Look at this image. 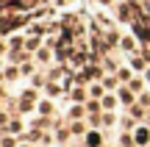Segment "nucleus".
Returning a JSON list of instances; mask_svg holds the SVG:
<instances>
[{
	"label": "nucleus",
	"instance_id": "7",
	"mask_svg": "<svg viewBox=\"0 0 150 147\" xmlns=\"http://www.w3.org/2000/svg\"><path fill=\"white\" fill-rule=\"evenodd\" d=\"M17 75H20V70H17V67H6V72H3V78H8V81H14Z\"/></svg>",
	"mask_w": 150,
	"mask_h": 147
},
{
	"label": "nucleus",
	"instance_id": "16",
	"mask_svg": "<svg viewBox=\"0 0 150 147\" xmlns=\"http://www.w3.org/2000/svg\"><path fill=\"white\" fill-rule=\"evenodd\" d=\"M0 147H14V139H3V142H0Z\"/></svg>",
	"mask_w": 150,
	"mask_h": 147
},
{
	"label": "nucleus",
	"instance_id": "1",
	"mask_svg": "<svg viewBox=\"0 0 150 147\" xmlns=\"http://www.w3.org/2000/svg\"><path fill=\"white\" fill-rule=\"evenodd\" d=\"M117 100L122 106H134L136 103V97H134V89H128V86H120L117 89Z\"/></svg>",
	"mask_w": 150,
	"mask_h": 147
},
{
	"label": "nucleus",
	"instance_id": "5",
	"mask_svg": "<svg viewBox=\"0 0 150 147\" xmlns=\"http://www.w3.org/2000/svg\"><path fill=\"white\" fill-rule=\"evenodd\" d=\"M39 44H42V42H39V36H33V39H28V42H25V50H28V53H33V50H39Z\"/></svg>",
	"mask_w": 150,
	"mask_h": 147
},
{
	"label": "nucleus",
	"instance_id": "10",
	"mask_svg": "<svg viewBox=\"0 0 150 147\" xmlns=\"http://www.w3.org/2000/svg\"><path fill=\"white\" fill-rule=\"evenodd\" d=\"M70 117H72V120H81V117H83V108H81V106H72V108H70Z\"/></svg>",
	"mask_w": 150,
	"mask_h": 147
},
{
	"label": "nucleus",
	"instance_id": "18",
	"mask_svg": "<svg viewBox=\"0 0 150 147\" xmlns=\"http://www.w3.org/2000/svg\"><path fill=\"white\" fill-rule=\"evenodd\" d=\"M147 81H150V70H147Z\"/></svg>",
	"mask_w": 150,
	"mask_h": 147
},
{
	"label": "nucleus",
	"instance_id": "8",
	"mask_svg": "<svg viewBox=\"0 0 150 147\" xmlns=\"http://www.w3.org/2000/svg\"><path fill=\"white\" fill-rule=\"evenodd\" d=\"M117 78H120V81H131V70H128V67H120V70H117Z\"/></svg>",
	"mask_w": 150,
	"mask_h": 147
},
{
	"label": "nucleus",
	"instance_id": "3",
	"mask_svg": "<svg viewBox=\"0 0 150 147\" xmlns=\"http://www.w3.org/2000/svg\"><path fill=\"white\" fill-rule=\"evenodd\" d=\"M86 144H89V147H100V144H103V133L89 131V133H86Z\"/></svg>",
	"mask_w": 150,
	"mask_h": 147
},
{
	"label": "nucleus",
	"instance_id": "11",
	"mask_svg": "<svg viewBox=\"0 0 150 147\" xmlns=\"http://www.w3.org/2000/svg\"><path fill=\"white\" fill-rule=\"evenodd\" d=\"M139 106H142V108H147V106H150V94H147V92L139 94Z\"/></svg>",
	"mask_w": 150,
	"mask_h": 147
},
{
	"label": "nucleus",
	"instance_id": "15",
	"mask_svg": "<svg viewBox=\"0 0 150 147\" xmlns=\"http://www.w3.org/2000/svg\"><path fill=\"white\" fill-rule=\"evenodd\" d=\"M131 64H134V70H142V67H145V61H142V58H134Z\"/></svg>",
	"mask_w": 150,
	"mask_h": 147
},
{
	"label": "nucleus",
	"instance_id": "17",
	"mask_svg": "<svg viewBox=\"0 0 150 147\" xmlns=\"http://www.w3.org/2000/svg\"><path fill=\"white\" fill-rule=\"evenodd\" d=\"M0 125H6V114H3V111H0Z\"/></svg>",
	"mask_w": 150,
	"mask_h": 147
},
{
	"label": "nucleus",
	"instance_id": "12",
	"mask_svg": "<svg viewBox=\"0 0 150 147\" xmlns=\"http://www.w3.org/2000/svg\"><path fill=\"white\" fill-rule=\"evenodd\" d=\"M39 61H47L50 58V53H47V47H39V56H36Z\"/></svg>",
	"mask_w": 150,
	"mask_h": 147
},
{
	"label": "nucleus",
	"instance_id": "13",
	"mask_svg": "<svg viewBox=\"0 0 150 147\" xmlns=\"http://www.w3.org/2000/svg\"><path fill=\"white\" fill-rule=\"evenodd\" d=\"M59 92H61V89H59V83H56V86H47V94H50V97H56Z\"/></svg>",
	"mask_w": 150,
	"mask_h": 147
},
{
	"label": "nucleus",
	"instance_id": "6",
	"mask_svg": "<svg viewBox=\"0 0 150 147\" xmlns=\"http://www.w3.org/2000/svg\"><path fill=\"white\" fill-rule=\"evenodd\" d=\"M120 47H125V53H134V39H131V36L120 39Z\"/></svg>",
	"mask_w": 150,
	"mask_h": 147
},
{
	"label": "nucleus",
	"instance_id": "2",
	"mask_svg": "<svg viewBox=\"0 0 150 147\" xmlns=\"http://www.w3.org/2000/svg\"><path fill=\"white\" fill-rule=\"evenodd\" d=\"M134 142H136V144H142V147H147V144H150V128H147V125L136 128V133H134Z\"/></svg>",
	"mask_w": 150,
	"mask_h": 147
},
{
	"label": "nucleus",
	"instance_id": "4",
	"mask_svg": "<svg viewBox=\"0 0 150 147\" xmlns=\"http://www.w3.org/2000/svg\"><path fill=\"white\" fill-rule=\"evenodd\" d=\"M103 83H95V86H89V97H95V100H103Z\"/></svg>",
	"mask_w": 150,
	"mask_h": 147
},
{
	"label": "nucleus",
	"instance_id": "9",
	"mask_svg": "<svg viewBox=\"0 0 150 147\" xmlns=\"http://www.w3.org/2000/svg\"><path fill=\"white\" fill-rule=\"evenodd\" d=\"M86 94H89V92H83L81 86H75V89H72V100H83Z\"/></svg>",
	"mask_w": 150,
	"mask_h": 147
},
{
	"label": "nucleus",
	"instance_id": "14",
	"mask_svg": "<svg viewBox=\"0 0 150 147\" xmlns=\"http://www.w3.org/2000/svg\"><path fill=\"white\" fill-rule=\"evenodd\" d=\"M120 147H131V136H120Z\"/></svg>",
	"mask_w": 150,
	"mask_h": 147
}]
</instances>
